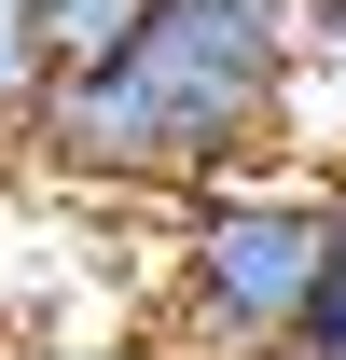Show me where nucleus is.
<instances>
[{
    "instance_id": "nucleus-5",
    "label": "nucleus",
    "mask_w": 346,
    "mask_h": 360,
    "mask_svg": "<svg viewBox=\"0 0 346 360\" xmlns=\"http://www.w3.org/2000/svg\"><path fill=\"white\" fill-rule=\"evenodd\" d=\"M291 360H346V194H333V264H319V305H305Z\"/></svg>"
},
{
    "instance_id": "nucleus-7",
    "label": "nucleus",
    "mask_w": 346,
    "mask_h": 360,
    "mask_svg": "<svg viewBox=\"0 0 346 360\" xmlns=\"http://www.w3.org/2000/svg\"><path fill=\"white\" fill-rule=\"evenodd\" d=\"M42 360H167L153 333H125V347H42Z\"/></svg>"
},
{
    "instance_id": "nucleus-3",
    "label": "nucleus",
    "mask_w": 346,
    "mask_h": 360,
    "mask_svg": "<svg viewBox=\"0 0 346 360\" xmlns=\"http://www.w3.org/2000/svg\"><path fill=\"white\" fill-rule=\"evenodd\" d=\"M56 84V42H42V0H0V153L28 139V111H42Z\"/></svg>"
},
{
    "instance_id": "nucleus-4",
    "label": "nucleus",
    "mask_w": 346,
    "mask_h": 360,
    "mask_svg": "<svg viewBox=\"0 0 346 360\" xmlns=\"http://www.w3.org/2000/svg\"><path fill=\"white\" fill-rule=\"evenodd\" d=\"M153 14V0H42V42H56V70H84V56H111Z\"/></svg>"
},
{
    "instance_id": "nucleus-2",
    "label": "nucleus",
    "mask_w": 346,
    "mask_h": 360,
    "mask_svg": "<svg viewBox=\"0 0 346 360\" xmlns=\"http://www.w3.org/2000/svg\"><path fill=\"white\" fill-rule=\"evenodd\" d=\"M333 194L346 180H208L167 222V291H153V347L167 360H291L319 264H333Z\"/></svg>"
},
{
    "instance_id": "nucleus-1",
    "label": "nucleus",
    "mask_w": 346,
    "mask_h": 360,
    "mask_svg": "<svg viewBox=\"0 0 346 360\" xmlns=\"http://www.w3.org/2000/svg\"><path fill=\"white\" fill-rule=\"evenodd\" d=\"M291 84H305L291 0H153L111 56L42 84L14 153H42L84 194H208L277 153Z\"/></svg>"
},
{
    "instance_id": "nucleus-6",
    "label": "nucleus",
    "mask_w": 346,
    "mask_h": 360,
    "mask_svg": "<svg viewBox=\"0 0 346 360\" xmlns=\"http://www.w3.org/2000/svg\"><path fill=\"white\" fill-rule=\"evenodd\" d=\"M291 42L305 56H346V0H291Z\"/></svg>"
}]
</instances>
